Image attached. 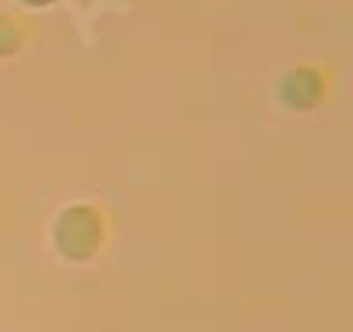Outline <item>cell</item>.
I'll use <instances>...</instances> for the list:
<instances>
[{
	"mask_svg": "<svg viewBox=\"0 0 353 332\" xmlns=\"http://www.w3.org/2000/svg\"><path fill=\"white\" fill-rule=\"evenodd\" d=\"M25 4H36V8H43V4H50V0H25Z\"/></svg>",
	"mask_w": 353,
	"mask_h": 332,
	"instance_id": "7a4b0ae2",
	"label": "cell"
},
{
	"mask_svg": "<svg viewBox=\"0 0 353 332\" xmlns=\"http://www.w3.org/2000/svg\"><path fill=\"white\" fill-rule=\"evenodd\" d=\"M103 240V223H99V213L96 208H85V205H74L68 213L57 219V248H61L68 258H88Z\"/></svg>",
	"mask_w": 353,
	"mask_h": 332,
	"instance_id": "6da1fadb",
	"label": "cell"
}]
</instances>
